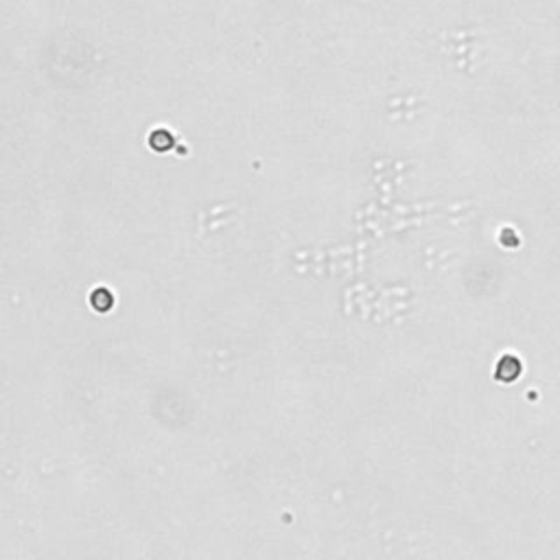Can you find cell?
Returning a JSON list of instances; mask_svg holds the SVG:
<instances>
[]
</instances>
